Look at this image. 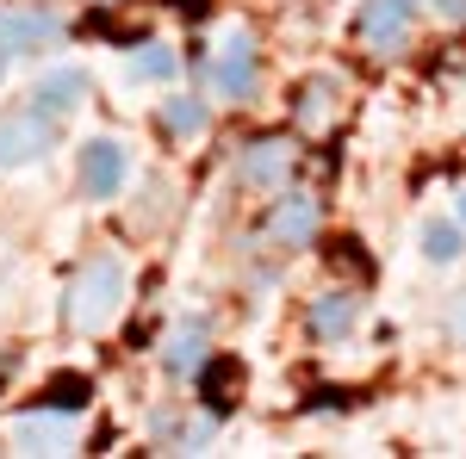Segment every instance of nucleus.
Here are the masks:
<instances>
[{"label": "nucleus", "mask_w": 466, "mask_h": 459, "mask_svg": "<svg viewBox=\"0 0 466 459\" xmlns=\"http://www.w3.org/2000/svg\"><path fill=\"white\" fill-rule=\"evenodd\" d=\"M125 285H131V274H125V261L118 254H94V261H81V274L69 280V304H63V317L75 323V329H106L112 317H118V304H125Z\"/></svg>", "instance_id": "1"}, {"label": "nucleus", "mask_w": 466, "mask_h": 459, "mask_svg": "<svg viewBox=\"0 0 466 459\" xmlns=\"http://www.w3.org/2000/svg\"><path fill=\"white\" fill-rule=\"evenodd\" d=\"M56 149V118L44 106H13L0 112V168H25L37 155Z\"/></svg>", "instance_id": "2"}, {"label": "nucleus", "mask_w": 466, "mask_h": 459, "mask_svg": "<svg viewBox=\"0 0 466 459\" xmlns=\"http://www.w3.org/2000/svg\"><path fill=\"white\" fill-rule=\"evenodd\" d=\"M63 37V13L56 6H6L0 13V69H13L19 56H32L44 44Z\"/></svg>", "instance_id": "3"}, {"label": "nucleus", "mask_w": 466, "mask_h": 459, "mask_svg": "<svg viewBox=\"0 0 466 459\" xmlns=\"http://www.w3.org/2000/svg\"><path fill=\"white\" fill-rule=\"evenodd\" d=\"M193 379H199V397H206V410H212V416H230V410L243 404L249 366H243L237 354H206V360L193 366Z\"/></svg>", "instance_id": "4"}, {"label": "nucleus", "mask_w": 466, "mask_h": 459, "mask_svg": "<svg viewBox=\"0 0 466 459\" xmlns=\"http://www.w3.org/2000/svg\"><path fill=\"white\" fill-rule=\"evenodd\" d=\"M125 175H131L125 143L94 137L87 149H81V193H87V199H112V193H125Z\"/></svg>", "instance_id": "5"}, {"label": "nucleus", "mask_w": 466, "mask_h": 459, "mask_svg": "<svg viewBox=\"0 0 466 459\" xmlns=\"http://www.w3.org/2000/svg\"><path fill=\"white\" fill-rule=\"evenodd\" d=\"M410 6H417V0H367V13H360V44H367V50H398V44L410 37Z\"/></svg>", "instance_id": "6"}, {"label": "nucleus", "mask_w": 466, "mask_h": 459, "mask_svg": "<svg viewBox=\"0 0 466 459\" xmlns=\"http://www.w3.org/2000/svg\"><path fill=\"white\" fill-rule=\"evenodd\" d=\"M318 199H311V193H292L287 205H280V212L268 217V236H274V243H287V248H311L318 243Z\"/></svg>", "instance_id": "7"}, {"label": "nucleus", "mask_w": 466, "mask_h": 459, "mask_svg": "<svg viewBox=\"0 0 466 459\" xmlns=\"http://www.w3.org/2000/svg\"><path fill=\"white\" fill-rule=\"evenodd\" d=\"M212 87L224 94V100H249V94H255V50H249V37H230V44H224V56L212 63Z\"/></svg>", "instance_id": "8"}, {"label": "nucleus", "mask_w": 466, "mask_h": 459, "mask_svg": "<svg viewBox=\"0 0 466 459\" xmlns=\"http://www.w3.org/2000/svg\"><path fill=\"white\" fill-rule=\"evenodd\" d=\"M292 162H299V155H292L280 137H261V143L243 149V180H249V186H287Z\"/></svg>", "instance_id": "9"}, {"label": "nucleus", "mask_w": 466, "mask_h": 459, "mask_svg": "<svg viewBox=\"0 0 466 459\" xmlns=\"http://www.w3.org/2000/svg\"><path fill=\"white\" fill-rule=\"evenodd\" d=\"M305 323H311V335H323V342H342V335L360 323V298H349V292H329V298H318V304L305 311Z\"/></svg>", "instance_id": "10"}, {"label": "nucleus", "mask_w": 466, "mask_h": 459, "mask_svg": "<svg viewBox=\"0 0 466 459\" xmlns=\"http://www.w3.org/2000/svg\"><path fill=\"white\" fill-rule=\"evenodd\" d=\"M87 404H94V379L87 373H56L37 391V410H56V416H81Z\"/></svg>", "instance_id": "11"}, {"label": "nucleus", "mask_w": 466, "mask_h": 459, "mask_svg": "<svg viewBox=\"0 0 466 459\" xmlns=\"http://www.w3.org/2000/svg\"><path fill=\"white\" fill-rule=\"evenodd\" d=\"M206 342H212V329H206L199 317H187V323L175 329V335H168V348H162L168 373H180V379H187V373H193V366L206 360Z\"/></svg>", "instance_id": "12"}, {"label": "nucleus", "mask_w": 466, "mask_h": 459, "mask_svg": "<svg viewBox=\"0 0 466 459\" xmlns=\"http://www.w3.org/2000/svg\"><path fill=\"white\" fill-rule=\"evenodd\" d=\"M81 100H87V75L81 69H56V75H44V87H37V106L50 112V118L56 112H75Z\"/></svg>", "instance_id": "13"}, {"label": "nucleus", "mask_w": 466, "mask_h": 459, "mask_svg": "<svg viewBox=\"0 0 466 459\" xmlns=\"http://www.w3.org/2000/svg\"><path fill=\"white\" fill-rule=\"evenodd\" d=\"M323 267H329V274H342V280H373V274H380V267H373V254H367L355 236H329V243H323Z\"/></svg>", "instance_id": "14"}, {"label": "nucleus", "mask_w": 466, "mask_h": 459, "mask_svg": "<svg viewBox=\"0 0 466 459\" xmlns=\"http://www.w3.org/2000/svg\"><path fill=\"white\" fill-rule=\"evenodd\" d=\"M292 118H299L305 131H323V125L336 118V81H305L299 100H292Z\"/></svg>", "instance_id": "15"}, {"label": "nucleus", "mask_w": 466, "mask_h": 459, "mask_svg": "<svg viewBox=\"0 0 466 459\" xmlns=\"http://www.w3.org/2000/svg\"><path fill=\"white\" fill-rule=\"evenodd\" d=\"M69 416H56V410H44V416H25L19 423V441L32 447V454H63V434H69Z\"/></svg>", "instance_id": "16"}, {"label": "nucleus", "mask_w": 466, "mask_h": 459, "mask_svg": "<svg viewBox=\"0 0 466 459\" xmlns=\"http://www.w3.org/2000/svg\"><path fill=\"white\" fill-rule=\"evenodd\" d=\"M175 75V50L168 44H144L131 63H125V81H168Z\"/></svg>", "instance_id": "17"}, {"label": "nucleus", "mask_w": 466, "mask_h": 459, "mask_svg": "<svg viewBox=\"0 0 466 459\" xmlns=\"http://www.w3.org/2000/svg\"><path fill=\"white\" fill-rule=\"evenodd\" d=\"M162 131H168V137H199V131H206V106H199V100H168V106H162Z\"/></svg>", "instance_id": "18"}, {"label": "nucleus", "mask_w": 466, "mask_h": 459, "mask_svg": "<svg viewBox=\"0 0 466 459\" xmlns=\"http://www.w3.org/2000/svg\"><path fill=\"white\" fill-rule=\"evenodd\" d=\"M423 254L448 267V261L461 254V224H423Z\"/></svg>", "instance_id": "19"}, {"label": "nucleus", "mask_w": 466, "mask_h": 459, "mask_svg": "<svg viewBox=\"0 0 466 459\" xmlns=\"http://www.w3.org/2000/svg\"><path fill=\"white\" fill-rule=\"evenodd\" d=\"M448 329H454V342H466V298H454V311H448Z\"/></svg>", "instance_id": "20"}, {"label": "nucleus", "mask_w": 466, "mask_h": 459, "mask_svg": "<svg viewBox=\"0 0 466 459\" xmlns=\"http://www.w3.org/2000/svg\"><path fill=\"white\" fill-rule=\"evenodd\" d=\"M441 6V19H466V0H435Z\"/></svg>", "instance_id": "21"}, {"label": "nucleus", "mask_w": 466, "mask_h": 459, "mask_svg": "<svg viewBox=\"0 0 466 459\" xmlns=\"http://www.w3.org/2000/svg\"><path fill=\"white\" fill-rule=\"evenodd\" d=\"M168 6H175V0H168ZM180 6H187V13H193V19H199V13H206V0H180Z\"/></svg>", "instance_id": "22"}, {"label": "nucleus", "mask_w": 466, "mask_h": 459, "mask_svg": "<svg viewBox=\"0 0 466 459\" xmlns=\"http://www.w3.org/2000/svg\"><path fill=\"white\" fill-rule=\"evenodd\" d=\"M454 212H461V224H466V186H461V199H454Z\"/></svg>", "instance_id": "23"}]
</instances>
